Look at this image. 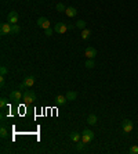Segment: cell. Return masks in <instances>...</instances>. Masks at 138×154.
Masks as SVG:
<instances>
[{
	"label": "cell",
	"mask_w": 138,
	"mask_h": 154,
	"mask_svg": "<svg viewBox=\"0 0 138 154\" xmlns=\"http://www.w3.org/2000/svg\"><path fill=\"white\" fill-rule=\"evenodd\" d=\"M7 103H8V99L1 97V99H0V107H1V108H4V107L7 106Z\"/></svg>",
	"instance_id": "cell-23"
},
{
	"label": "cell",
	"mask_w": 138,
	"mask_h": 154,
	"mask_svg": "<svg viewBox=\"0 0 138 154\" xmlns=\"http://www.w3.org/2000/svg\"><path fill=\"white\" fill-rule=\"evenodd\" d=\"M0 33L1 35H11V24L10 22H4L0 26Z\"/></svg>",
	"instance_id": "cell-9"
},
{
	"label": "cell",
	"mask_w": 138,
	"mask_h": 154,
	"mask_svg": "<svg viewBox=\"0 0 138 154\" xmlns=\"http://www.w3.org/2000/svg\"><path fill=\"white\" fill-rule=\"evenodd\" d=\"M55 8H57V11H59V13H65V10H66V7L64 6V3H58Z\"/></svg>",
	"instance_id": "cell-21"
},
{
	"label": "cell",
	"mask_w": 138,
	"mask_h": 154,
	"mask_svg": "<svg viewBox=\"0 0 138 154\" xmlns=\"http://www.w3.org/2000/svg\"><path fill=\"white\" fill-rule=\"evenodd\" d=\"M66 31H68V25L64 24V22H57L54 25V32L57 33H65Z\"/></svg>",
	"instance_id": "cell-6"
},
{
	"label": "cell",
	"mask_w": 138,
	"mask_h": 154,
	"mask_svg": "<svg viewBox=\"0 0 138 154\" xmlns=\"http://www.w3.org/2000/svg\"><path fill=\"white\" fill-rule=\"evenodd\" d=\"M19 31H21V28H19L17 24H14V25H11V35H14V33H18Z\"/></svg>",
	"instance_id": "cell-22"
},
{
	"label": "cell",
	"mask_w": 138,
	"mask_h": 154,
	"mask_svg": "<svg viewBox=\"0 0 138 154\" xmlns=\"http://www.w3.org/2000/svg\"><path fill=\"white\" fill-rule=\"evenodd\" d=\"M84 147H86V143H84L83 140H79L77 143H76V148H77V151H82Z\"/></svg>",
	"instance_id": "cell-19"
},
{
	"label": "cell",
	"mask_w": 138,
	"mask_h": 154,
	"mask_svg": "<svg viewBox=\"0 0 138 154\" xmlns=\"http://www.w3.org/2000/svg\"><path fill=\"white\" fill-rule=\"evenodd\" d=\"M94 67H95V61H94V58H88L87 61H86V68L91 70V68H94Z\"/></svg>",
	"instance_id": "cell-17"
},
{
	"label": "cell",
	"mask_w": 138,
	"mask_h": 154,
	"mask_svg": "<svg viewBox=\"0 0 138 154\" xmlns=\"http://www.w3.org/2000/svg\"><path fill=\"white\" fill-rule=\"evenodd\" d=\"M0 136H1L3 139H6L7 136H8V131H7V128L4 126V124H3L1 128H0Z\"/></svg>",
	"instance_id": "cell-15"
},
{
	"label": "cell",
	"mask_w": 138,
	"mask_h": 154,
	"mask_svg": "<svg viewBox=\"0 0 138 154\" xmlns=\"http://www.w3.org/2000/svg\"><path fill=\"white\" fill-rule=\"evenodd\" d=\"M94 137H95V135H94V132H93L91 129H84V131L82 132V140L86 144H88Z\"/></svg>",
	"instance_id": "cell-1"
},
{
	"label": "cell",
	"mask_w": 138,
	"mask_h": 154,
	"mask_svg": "<svg viewBox=\"0 0 138 154\" xmlns=\"http://www.w3.org/2000/svg\"><path fill=\"white\" fill-rule=\"evenodd\" d=\"M7 22H10L11 25L17 24L18 22V13L17 11H10L8 15H7Z\"/></svg>",
	"instance_id": "cell-7"
},
{
	"label": "cell",
	"mask_w": 138,
	"mask_h": 154,
	"mask_svg": "<svg viewBox=\"0 0 138 154\" xmlns=\"http://www.w3.org/2000/svg\"><path fill=\"white\" fill-rule=\"evenodd\" d=\"M69 137H70V140L75 142V143H77L79 140H82V135L77 133V132H72V133L69 135Z\"/></svg>",
	"instance_id": "cell-14"
},
{
	"label": "cell",
	"mask_w": 138,
	"mask_h": 154,
	"mask_svg": "<svg viewBox=\"0 0 138 154\" xmlns=\"http://www.w3.org/2000/svg\"><path fill=\"white\" fill-rule=\"evenodd\" d=\"M33 85H35V77H26L24 82L19 85V90L25 89V88H32Z\"/></svg>",
	"instance_id": "cell-3"
},
{
	"label": "cell",
	"mask_w": 138,
	"mask_h": 154,
	"mask_svg": "<svg viewBox=\"0 0 138 154\" xmlns=\"http://www.w3.org/2000/svg\"><path fill=\"white\" fill-rule=\"evenodd\" d=\"M90 35H91V31H90V29H86V28L82 29V38L83 39H88L90 38Z\"/></svg>",
	"instance_id": "cell-18"
},
{
	"label": "cell",
	"mask_w": 138,
	"mask_h": 154,
	"mask_svg": "<svg viewBox=\"0 0 138 154\" xmlns=\"http://www.w3.org/2000/svg\"><path fill=\"white\" fill-rule=\"evenodd\" d=\"M0 84H1V86H4V75L0 77Z\"/></svg>",
	"instance_id": "cell-27"
},
{
	"label": "cell",
	"mask_w": 138,
	"mask_h": 154,
	"mask_svg": "<svg viewBox=\"0 0 138 154\" xmlns=\"http://www.w3.org/2000/svg\"><path fill=\"white\" fill-rule=\"evenodd\" d=\"M84 56H86L87 58H95V57H97V50H95L94 47H91V46H90V47H87V49H86V51H84Z\"/></svg>",
	"instance_id": "cell-10"
},
{
	"label": "cell",
	"mask_w": 138,
	"mask_h": 154,
	"mask_svg": "<svg viewBox=\"0 0 138 154\" xmlns=\"http://www.w3.org/2000/svg\"><path fill=\"white\" fill-rule=\"evenodd\" d=\"M24 103L25 104H31L36 100V93L33 92V90H25V93H24Z\"/></svg>",
	"instance_id": "cell-2"
},
{
	"label": "cell",
	"mask_w": 138,
	"mask_h": 154,
	"mask_svg": "<svg viewBox=\"0 0 138 154\" xmlns=\"http://www.w3.org/2000/svg\"><path fill=\"white\" fill-rule=\"evenodd\" d=\"M76 97H77V93L73 92V90H69L68 93H66V99L68 100H76Z\"/></svg>",
	"instance_id": "cell-16"
},
{
	"label": "cell",
	"mask_w": 138,
	"mask_h": 154,
	"mask_svg": "<svg viewBox=\"0 0 138 154\" xmlns=\"http://www.w3.org/2000/svg\"><path fill=\"white\" fill-rule=\"evenodd\" d=\"M55 102L58 106H64V104H66L68 99H66V96H64V95H58V96L55 97Z\"/></svg>",
	"instance_id": "cell-11"
},
{
	"label": "cell",
	"mask_w": 138,
	"mask_h": 154,
	"mask_svg": "<svg viewBox=\"0 0 138 154\" xmlns=\"http://www.w3.org/2000/svg\"><path fill=\"white\" fill-rule=\"evenodd\" d=\"M97 122H98V118H97L95 114H90V115L87 117V124L88 125H95Z\"/></svg>",
	"instance_id": "cell-13"
},
{
	"label": "cell",
	"mask_w": 138,
	"mask_h": 154,
	"mask_svg": "<svg viewBox=\"0 0 138 154\" xmlns=\"http://www.w3.org/2000/svg\"><path fill=\"white\" fill-rule=\"evenodd\" d=\"M130 154H138V146H131L130 147Z\"/></svg>",
	"instance_id": "cell-24"
},
{
	"label": "cell",
	"mask_w": 138,
	"mask_h": 154,
	"mask_svg": "<svg viewBox=\"0 0 138 154\" xmlns=\"http://www.w3.org/2000/svg\"><path fill=\"white\" fill-rule=\"evenodd\" d=\"M7 72H8V70H7L4 65H1V67H0V74H1V75H6Z\"/></svg>",
	"instance_id": "cell-25"
},
{
	"label": "cell",
	"mask_w": 138,
	"mask_h": 154,
	"mask_svg": "<svg viewBox=\"0 0 138 154\" xmlns=\"http://www.w3.org/2000/svg\"><path fill=\"white\" fill-rule=\"evenodd\" d=\"M38 26L42 28V29H47V28H50V21L46 18V17H40L38 19Z\"/></svg>",
	"instance_id": "cell-8"
},
{
	"label": "cell",
	"mask_w": 138,
	"mask_h": 154,
	"mask_svg": "<svg viewBox=\"0 0 138 154\" xmlns=\"http://www.w3.org/2000/svg\"><path fill=\"white\" fill-rule=\"evenodd\" d=\"M65 14L68 15V17H75L76 14H77V11H76V8L75 7H66V10H65Z\"/></svg>",
	"instance_id": "cell-12"
},
{
	"label": "cell",
	"mask_w": 138,
	"mask_h": 154,
	"mask_svg": "<svg viewBox=\"0 0 138 154\" xmlns=\"http://www.w3.org/2000/svg\"><path fill=\"white\" fill-rule=\"evenodd\" d=\"M86 25H87V22H86V21H83V19H79V21L76 22V26H77V28H80V29H84Z\"/></svg>",
	"instance_id": "cell-20"
},
{
	"label": "cell",
	"mask_w": 138,
	"mask_h": 154,
	"mask_svg": "<svg viewBox=\"0 0 138 154\" xmlns=\"http://www.w3.org/2000/svg\"><path fill=\"white\" fill-rule=\"evenodd\" d=\"M122 128H123V131H124L126 133H130L133 131V128H134V124H133V121H130V119H123Z\"/></svg>",
	"instance_id": "cell-5"
},
{
	"label": "cell",
	"mask_w": 138,
	"mask_h": 154,
	"mask_svg": "<svg viewBox=\"0 0 138 154\" xmlns=\"http://www.w3.org/2000/svg\"><path fill=\"white\" fill-rule=\"evenodd\" d=\"M24 99V93L21 92V90H13L11 93H10V100H13V102H19V100H22Z\"/></svg>",
	"instance_id": "cell-4"
},
{
	"label": "cell",
	"mask_w": 138,
	"mask_h": 154,
	"mask_svg": "<svg viewBox=\"0 0 138 154\" xmlns=\"http://www.w3.org/2000/svg\"><path fill=\"white\" fill-rule=\"evenodd\" d=\"M53 31H54V29H51V28H47V29H44V32H46V36H51V35H53Z\"/></svg>",
	"instance_id": "cell-26"
}]
</instances>
